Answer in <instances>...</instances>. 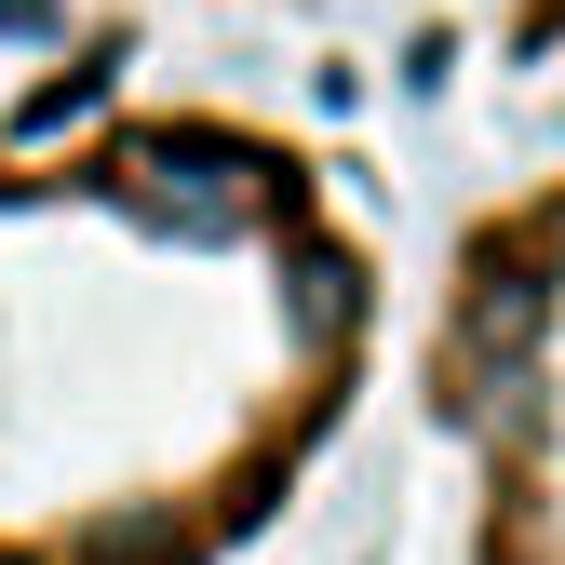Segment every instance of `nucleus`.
<instances>
[{
    "label": "nucleus",
    "instance_id": "1",
    "mask_svg": "<svg viewBox=\"0 0 565 565\" xmlns=\"http://www.w3.org/2000/svg\"><path fill=\"white\" fill-rule=\"evenodd\" d=\"M377 377V243L256 108L0 135V565H230Z\"/></svg>",
    "mask_w": 565,
    "mask_h": 565
},
{
    "label": "nucleus",
    "instance_id": "2",
    "mask_svg": "<svg viewBox=\"0 0 565 565\" xmlns=\"http://www.w3.org/2000/svg\"><path fill=\"white\" fill-rule=\"evenodd\" d=\"M499 67L565 108V0H512ZM417 404L458 458V565H565V135L445 243Z\"/></svg>",
    "mask_w": 565,
    "mask_h": 565
}]
</instances>
